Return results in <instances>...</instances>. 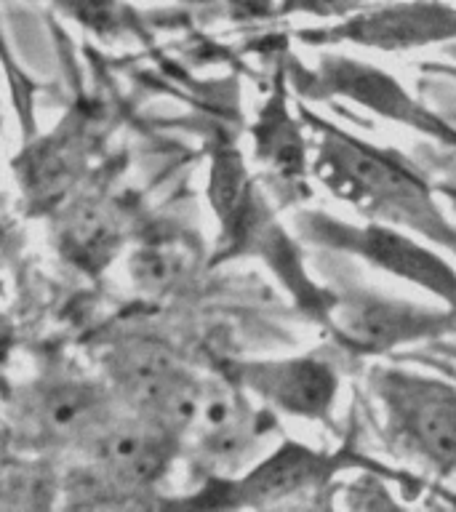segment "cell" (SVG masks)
<instances>
[{
	"mask_svg": "<svg viewBox=\"0 0 456 512\" xmlns=\"http://www.w3.org/2000/svg\"><path fill=\"white\" fill-rule=\"evenodd\" d=\"M171 438L174 432L147 416L139 422H107L88 440L94 454L91 480L99 491L150 486L171 456Z\"/></svg>",
	"mask_w": 456,
	"mask_h": 512,
	"instance_id": "6da1fadb",
	"label": "cell"
},
{
	"mask_svg": "<svg viewBox=\"0 0 456 512\" xmlns=\"http://www.w3.org/2000/svg\"><path fill=\"white\" fill-rule=\"evenodd\" d=\"M382 395L403 438L432 462H456V395L438 382L384 376Z\"/></svg>",
	"mask_w": 456,
	"mask_h": 512,
	"instance_id": "7a4b0ae2",
	"label": "cell"
},
{
	"mask_svg": "<svg viewBox=\"0 0 456 512\" xmlns=\"http://www.w3.org/2000/svg\"><path fill=\"white\" fill-rule=\"evenodd\" d=\"M246 382L288 414L323 416L336 392L331 368L318 360H280L246 368Z\"/></svg>",
	"mask_w": 456,
	"mask_h": 512,
	"instance_id": "3957f363",
	"label": "cell"
},
{
	"mask_svg": "<svg viewBox=\"0 0 456 512\" xmlns=\"http://www.w3.org/2000/svg\"><path fill=\"white\" fill-rule=\"evenodd\" d=\"M32 427L51 440H91L104 424V400L80 382L51 384L32 400Z\"/></svg>",
	"mask_w": 456,
	"mask_h": 512,
	"instance_id": "277c9868",
	"label": "cell"
},
{
	"mask_svg": "<svg viewBox=\"0 0 456 512\" xmlns=\"http://www.w3.org/2000/svg\"><path fill=\"white\" fill-rule=\"evenodd\" d=\"M334 155L339 160V166L344 168V174L350 176L366 195L382 200L384 206L398 208L403 214L408 211L411 216H427L424 214L427 211L424 190L406 171L390 166L387 160H382L374 152L350 147V144H339V150H334Z\"/></svg>",
	"mask_w": 456,
	"mask_h": 512,
	"instance_id": "5b68a950",
	"label": "cell"
},
{
	"mask_svg": "<svg viewBox=\"0 0 456 512\" xmlns=\"http://www.w3.org/2000/svg\"><path fill=\"white\" fill-rule=\"evenodd\" d=\"M430 323L432 318L424 312L400 307V304L374 302V299L350 302L336 320V326L342 328L347 339L366 344V347H387V344L403 342L416 334H424Z\"/></svg>",
	"mask_w": 456,
	"mask_h": 512,
	"instance_id": "8992f818",
	"label": "cell"
},
{
	"mask_svg": "<svg viewBox=\"0 0 456 512\" xmlns=\"http://www.w3.org/2000/svg\"><path fill=\"white\" fill-rule=\"evenodd\" d=\"M115 382L128 392L136 406L150 411L160 395L182 376L174 358L155 342H131L110 358Z\"/></svg>",
	"mask_w": 456,
	"mask_h": 512,
	"instance_id": "52a82bcc",
	"label": "cell"
},
{
	"mask_svg": "<svg viewBox=\"0 0 456 512\" xmlns=\"http://www.w3.org/2000/svg\"><path fill=\"white\" fill-rule=\"evenodd\" d=\"M320 470H323V459L312 454L310 448L283 446L259 470L251 472L240 483L238 491L246 502H275V499H283V496H291L310 486L312 480L320 475Z\"/></svg>",
	"mask_w": 456,
	"mask_h": 512,
	"instance_id": "ba28073f",
	"label": "cell"
},
{
	"mask_svg": "<svg viewBox=\"0 0 456 512\" xmlns=\"http://www.w3.org/2000/svg\"><path fill=\"white\" fill-rule=\"evenodd\" d=\"M120 230L115 214L96 200H83L70 208L62 232V248L70 259L83 267H99L110 262L112 251L118 248Z\"/></svg>",
	"mask_w": 456,
	"mask_h": 512,
	"instance_id": "9c48e42d",
	"label": "cell"
},
{
	"mask_svg": "<svg viewBox=\"0 0 456 512\" xmlns=\"http://www.w3.org/2000/svg\"><path fill=\"white\" fill-rule=\"evenodd\" d=\"M366 251L374 262H379L387 270L403 272L406 278L416 280L432 291H440V294H456L454 272L446 270L430 254H424L422 248H416L411 240L398 238L392 232L371 230L366 235Z\"/></svg>",
	"mask_w": 456,
	"mask_h": 512,
	"instance_id": "30bf717a",
	"label": "cell"
},
{
	"mask_svg": "<svg viewBox=\"0 0 456 512\" xmlns=\"http://www.w3.org/2000/svg\"><path fill=\"white\" fill-rule=\"evenodd\" d=\"M448 11L440 8H400V11H390V14H379L374 19H368L363 24L366 38L371 40H398V43H408V40L432 38L440 32H448L456 22H451Z\"/></svg>",
	"mask_w": 456,
	"mask_h": 512,
	"instance_id": "8fae6325",
	"label": "cell"
},
{
	"mask_svg": "<svg viewBox=\"0 0 456 512\" xmlns=\"http://www.w3.org/2000/svg\"><path fill=\"white\" fill-rule=\"evenodd\" d=\"M187 251L174 240H160V243H147L139 248L131 259V275L134 283L150 294H160L174 286L187 270Z\"/></svg>",
	"mask_w": 456,
	"mask_h": 512,
	"instance_id": "7c38bea8",
	"label": "cell"
},
{
	"mask_svg": "<svg viewBox=\"0 0 456 512\" xmlns=\"http://www.w3.org/2000/svg\"><path fill=\"white\" fill-rule=\"evenodd\" d=\"M78 160V139L72 134H64V131L59 136H54V139L32 158V166L30 171H27L32 179V190L38 192V195H51L56 187L67 184V179L75 174Z\"/></svg>",
	"mask_w": 456,
	"mask_h": 512,
	"instance_id": "4fadbf2b",
	"label": "cell"
},
{
	"mask_svg": "<svg viewBox=\"0 0 456 512\" xmlns=\"http://www.w3.org/2000/svg\"><path fill=\"white\" fill-rule=\"evenodd\" d=\"M51 494V483L38 467H19V470L6 472V494H3V507L6 510H32L46 504V496Z\"/></svg>",
	"mask_w": 456,
	"mask_h": 512,
	"instance_id": "5bb4252c",
	"label": "cell"
},
{
	"mask_svg": "<svg viewBox=\"0 0 456 512\" xmlns=\"http://www.w3.org/2000/svg\"><path fill=\"white\" fill-rule=\"evenodd\" d=\"M360 0H304V6L312 11H323V14H334V11H347V8L358 6Z\"/></svg>",
	"mask_w": 456,
	"mask_h": 512,
	"instance_id": "9a60e30c",
	"label": "cell"
}]
</instances>
